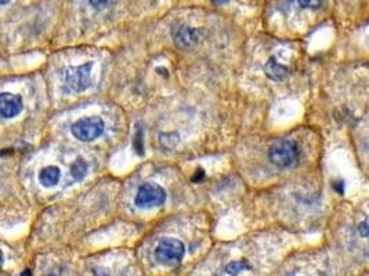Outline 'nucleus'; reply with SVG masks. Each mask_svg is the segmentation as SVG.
Here are the masks:
<instances>
[{"mask_svg":"<svg viewBox=\"0 0 369 276\" xmlns=\"http://www.w3.org/2000/svg\"><path fill=\"white\" fill-rule=\"evenodd\" d=\"M268 158L275 166L288 168L299 162L300 150L294 141L283 138L271 145L268 150Z\"/></svg>","mask_w":369,"mask_h":276,"instance_id":"2","label":"nucleus"},{"mask_svg":"<svg viewBox=\"0 0 369 276\" xmlns=\"http://www.w3.org/2000/svg\"><path fill=\"white\" fill-rule=\"evenodd\" d=\"M187 256V246L177 238H163L154 248V260L167 270H179Z\"/></svg>","mask_w":369,"mask_h":276,"instance_id":"1","label":"nucleus"},{"mask_svg":"<svg viewBox=\"0 0 369 276\" xmlns=\"http://www.w3.org/2000/svg\"><path fill=\"white\" fill-rule=\"evenodd\" d=\"M166 200V190L154 182L143 184L136 195V206L139 208H154L163 204Z\"/></svg>","mask_w":369,"mask_h":276,"instance_id":"5","label":"nucleus"},{"mask_svg":"<svg viewBox=\"0 0 369 276\" xmlns=\"http://www.w3.org/2000/svg\"><path fill=\"white\" fill-rule=\"evenodd\" d=\"M264 70L267 76L270 79H272V80H283L289 74V69L283 64L278 62L274 57L270 58L268 62L265 64Z\"/></svg>","mask_w":369,"mask_h":276,"instance_id":"10","label":"nucleus"},{"mask_svg":"<svg viewBox=\"0 0 369 276\" xmlns=\"http://www.w3.org/2000/svg\"><path fill=\"white\" fill-rule=\"evenodd\" d=\"M252 270H253V265L246 258L231 260L223 268L225 276H243Z\"/></svg>","mask_w":369,"mask_h":276,"instance_id":"8","label":"nucleus"},{"mask_svg":"<svg viewBox=\"0 0 369 276\" xmlns=\"http://www.w3.org/2000/svg\"><path fill=\"white\" fill-rule=\"evenodd\" d=\"M64 84L71 92H85L92 84V64H83L79 66H70L64 70Z\"/></svg>","mask_w":369,"mask_h":276,"instance_id":"4","label":"nucleus"},{"mask_svg":"<svg viewBox=\"0 0 369 276\" xmlns=\"http://www.w3.org/2000/svg\"><path fill=\"white\" fill-rule=\"evenodd\" d=\"M358 234L363 238H369V216L358 224Z\"/></svg>","mask_w":369,"mask_h":276,"instance_id":"15","label":"nucleus"},{"mask_svg":"<svg viewBox=\"0 0 369 276\" xmlns=\"http://www.w3.org/2000/svg\"><path fill=\"white\" fill-rule=\"evenodd\" d=\"M161 145L166 150H172L176 145L179 144V136L176 132H162L159 136Z\"/></svg>","mask_w":369,"mask_h":276,"instance_id":"12","label":"nucleus"},{"mask_svg":"<svg viewBox=\"0 0 369 276\" xmlns=\"http://www.w3.org/2000/svg\"><path fill=\"white\" fill-rule=\"evenodd\" d=\"M24 104L20 96L10 94V92H3L0 96V115L3 119H12L20 115L23 110Z\"/></svg>","mask_w":369,"mask_h":276,"instance_id":"6","label":"nucleus"},{"mask_svg":"<svg viewBox=\"0 0 369 276\" xmlns=\"http://www.w3.org/2000/svg\"><path fill=\"white\" fill-rule=\"evenodd\" d=\"M89 3L92 4L93 8L96 10H105L107 7H110L112 0H89Z\"/></svg>","mask_w":369,"mask_h":276,"instance_id":"16","label":"nucleus"},{"mask_svg":"<svg viewBox=\"0 0 369 276\" xmlns=\"http://www.w3.org/2000/svg\"><path fill=\"white\" fill-rule=\"evenodd\" d=\"M0 2H2V4H7V3H9L10 0H0Z\"/></svg>","mask_w":369,"mask_h":276,"instance_id":"20","label":"nucleus"},{"mask_svg":"<svg viewBox=\"0 0 369 276\" xmlns=\"http://www.w3.org/2000/svg\"><path fill=\"white\" fill-rule=\"evenodd\" d=\"M297 2H299L300 7H303V8H312V10H317L319 7H322L325 0H297Z\"/></svg>","mask_w":369,"mask_h":276,"instance_id":"14","label":"nucleus"},{"mask_svg":"<svg viewBox=\"0 0 369 276\" xmlns=\"http://www.w3.org/2000/svg\"><path fill=\"white\" fill-rule=\"evenodd\" d=\"M333 190L341 195L344 192V182L343 181H336V182H333Z\"/></svg>","mask_w":369,"mask_h":276,"instance_id":"18","label":"nucleus"},{"mask_svg":"<svg viewBox=\"0 0 369 276\" xmlns=\"http://www.w3.org/2000/svg\"><path fill=\"white\" fill-rule=\"evenodd\" d=\"M104 120L98 116H92V118H85V119L75 122L71 126V132L82 142H90V141L97 140L104 132Z\"/></svg>","mask_w":369,"mask_h":276,"instance_id":"3","label":"nucleus"},{"mask_svg":"<svg viewBox=\"0 0 369 276\" xmlns=\"http://www.w3.org/2000/svg\"><path fill=\"white\" fill-rule=\"evenodd\" d=\"M61 180V172L56 166H47L42 168L39 172V182L46 188H52L60 182Z\"/></svg>","mask_w":369,"mask_h":276,"instance_id":"9","label":"nucleus"},{"mask_svg":"<svg viewBox=\"0 0 369 276\" xmlns=\"http://www.w3.org/2000/svg\"><path fill=\"white\" fill-rule=\"evenodd\" d=\"M71 174L72 177L76 180V181H81V180L85 178V176L87 174V163L86 160H83L82 158H78L72 166H71Z\"/></svg>","mask_w":369,"mask_h":276,"instance_id":"11","label":"nucleus"},{"mask_svg":"<svg viewBox=\"0 0 369 276\" xmlns=\"http://www.w3.org/2000/svg\"><path fill=\"white\" fill-rule=\"evenodd\" d=\"M173 42L176 46L181 48H188L194 46L199 39V32L190 25H179L173 29Z\"/></svg>","mask_w":369,"mask_h":276,"instance_id":"7","label":"nucleus"},{"mask_svg":"<svg viewBox=\"0 0 369 276\" xmlns=\"http://www.w3.org/2000/svg\"><path fill=\"white\" fill-rule=\"evenodd\" d=\"M212 2H213L214 4H224L228 0H212Z\"/></svg>","mask_w":369,"mask_h":276,"instance_id":"19","label":"nucleus"},{"mask_svg":"<svg viewBox=\"0 0 369 276\" xmlns=\"http://www.w3.org/2000/svg\"><path fill=\"white\" fill-rule=\"evenodd\" d=\"M203 177H205V172H203L202 168H198L195 172V176L192 177V181H194V182H199V181H202Z\"/></svg>","mask_w":369,"mask_h":276,"instance_id":"17","label":"nucleus"},{"mask_svg":"<svg viewBox=\"0 0 369 276\" xmlns=\"http://www.w3.org/2000/svg\"><path fill=\"white\" fill-rule=\"evenodd\" d=\"M133 146H134V150L136 152L139 154V155H143L144 154V142H143V132H141V128H137L136 130V134H134V138H133Z\"/></svg>","mask_w":369,"mask_h":276,"instance_id":"13","label":"nucleus"}]
</instances>
